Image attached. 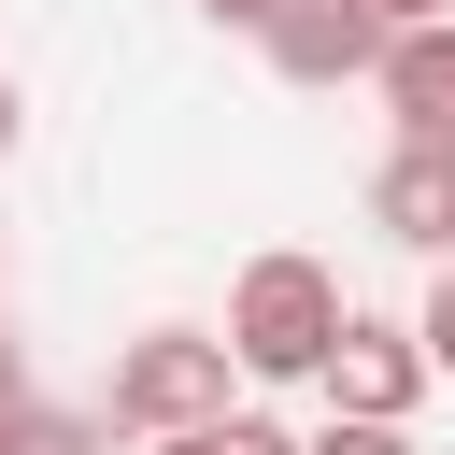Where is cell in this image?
Listing matches in <instances>:
<instances>
[{
    "mask_svg": "<svg viewBox=\"0 0 455 455\" xmlns=\"http://www.w3.org/2000/svg\"><path fill=\"white\" fill-rule=\"evenodd\" d=\"M228 455H313L299 427H270V412H228Z\"/></svg>",
    "mask_w": 455,
    "mask_h": 455,
    "instance_id": "cell-11",
    "label": "cell"
},
{
    "mask_svg": "<svg viewBox=\"0 0 455 455\" xmlns=\"http://www.w3.org/2000/svg\"><path fill=\"white\" fill-rule=\"evenodd\" d=\"M313 455H427L412 427H313Z\"/></svg>",
    "mask_w": 455,
    "mask_h": 455,
    "instance_id": "cell-10",
    "label": "cell"
},
{
    "mask_svg": "<svg viewBox=\"0 0 455 455\" xmlns=\"http://www.w3.org/2000/svg\"><path fill=\"white\" fill-rule=\"evenodd\" d=\"M370 100H384V128H398V142L455 156V28H412V43L384 57V85H370Z\"/></svg>",
    "mask_w": 455,
    "mask_h": 455,
    "instance_id": "cell-5",
    "label": "cell"
},
{
    "mask_svg": "<svg viewBox=\"0 0 455 455\" xmlns=\"http://www.w3.org/2000/svg\"><path fill=\"white\" fill-rule=\"evenodd\" d=\"M14 142H28V85L0 71V171H14Z\"/></svg>",
    "mask_w": 455,
    "mask_h": 455,
    "instance_id": "cell-14",
    "label": "cell"
},
{
    "mask_svg": "<svg viewBox=\"0 0 455 455\" xmlns=\"http://www.w3.org/2000/svg\"><path fill=\"white\" fill-rule=\"evenodd\" d=\"M341 327H355V299H341L327 256H299V242L242 256V284H228V355H242V384H327Z\"/></svg>",
    "mask_w": 455,
    "mask_h": 455,
    "instance_id": "cell-1",
    "label": "cell"
},
{
    "mask_svg": "<svg viewBox=\"0 0 455 455\" xmlns=\"http://www.w3.org/2000/svg\"><path fill=\"white\" fill-rule=\"evenodd\" d=\"M256 57H270L284 85H313V100H327V85H384L398 28H384V0H299V14H284Z\"/></svg>",
    "mask_w": 455,
    "mask_h": 455,
    "instance_id": "cell-4",
    "label": "cell"
},
{
    "mask_svg": "<svg viewBox=\"0 0 455 455\" xmlns=\"http://www.w3.org/2000/svg\"><path fill=\"white\" fill-rule=\"evenodd\" d=\"M142 455H228V427H185V441H142Z\"/></svg>",
    "mask_w": 455,
    "mask_h": 455,
    "instance_id": "cell-15",
    "label": "cell"
},
{
    "mask_svg": "<svg viewBox=\"0 0 455 455\" xmlns=\"http://www.w3.org/2000/svg\"><path fill=\"white\" fill-rule=\"evenodd\" d=\"M199 14H213V28H242V43H270V28L299 14V0H199Z\"/></svg>",
    "mask_w": 455,
    "mask_h": 455,
    "instance_id": "cell-12",
    "label": "cell"
},
{
    "mask_svg": "<svg viewBox=\"0 0 455 455\" xmlns=\"http://www.w3.org/2000/svg\"><path fill=\"white\" fill-rule=\"evenodd\" d=\"M370 213H384V242H412V256H455V156L398 142V156L370 171Z\"/></svg>",
    "mask_w": 455,
    "mask_h": 455,
    "instance_id": "cell-6",
    "label": "cell"
},
{
    "mask_svg": "<svg viewBox=\"0 0 455 455\" xmlns=\"http://www.w3.org/2000/svg\"><path fill=\"white\" fill-rule=\"evenodd\" d=\"M14 455H114V412H28Z\"/></svg>",
    "mask_w": 455,
    "mask_h": 455,
    "instance_id": "cell-7",
    "label": "cell"
},
{
    "mask_svg": "<svg viewBox=\"0 0 455 455\" xmlns=\"http://www.w3.org/2000/svg\"><path fill=\"white\" fill-rule=\"evenodd\" d=\"M427 384H441V370H427V341H412L398 313H355L313 398H327V427H412V412H427Z\"/></svg>",
    "mask_w": 455,
    "mask_h": 455,
    "instance_id": "cell-3",
    "label": "cell"
},
{
    "mask_svg": "<svg viewBox=\"0 0 455 455\" xmlns=\"http://www.w3.org/2000/svg\"><path fill=\"white\" fill-rule=\"evenodd\" d=\"M28 412H43V384H28V341H14V327H0V455H14V441H28Z\"/></svg>",
    "mask_w": 455,
    "mask_h": 455,
    "instance_id": "cell-8",
    "label": "cell"
},
{
    "mask_svg": "<svg viewBox=\"0 0 455 455\" xmlns=\"http://www.w3.org/2000/svg\"><path fill=\"white\" fill-rule=\"evenodd\" d=\"M242 355H228V327H142V341H114V384H100V412L128 427V441H185V427H228L242 398Z\"/></svg>",
    "mask_w": 455,
    "mask_h": 455,
    "instance_id": "cell-2",
    "label": "cell"
},
{
    "mask_svg": "<svg viewBox=\"0 0 455 455\" xmlns=\"http://www.w3.org/2000/svg\"><path fill=\"white\" fill-rule=\"evenodd\" d=\"M412 341H427V370L455 384V256H441V284H427V313H412Z\"/></svg>",
    "mask_w": 455,
    "mask_h": 455,
    "instance_id": "cell-9",
    "label": "cell"
},
{
    "mask_svg": "<svg viewBox=\"0 0 455 455\" xmlns=\"http://www.w3.org/2000/svg\"><path fill=\"white\" fill-rule=\"evenodd\" d=\"M384 28L412 43V28H455V0H384Z\"/></svg>",
    "mask_w": 455,
    "mask_h": 455,
    "instance_id": "cell-13",
    "label": "cell"
}]
</instances>
